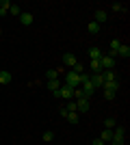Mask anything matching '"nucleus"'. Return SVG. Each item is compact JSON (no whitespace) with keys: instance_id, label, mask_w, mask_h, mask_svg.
<instances>
[{"instance_id":"obj_6","label":"nucleus","mask_w":130,"mask_h":145,"mask_svg":"<svg viewBox=\"0 0 130 145\" xmlns=\"http://www.w3.org/2000/svg\"><path fill=\"white\" fill-rule=\"evenodd\" d=\"M63 63H65L67 67H74L76 63H78V59H76L72 52H65V54H63Z\"/></svg>"},{"instance_id":"obj_27","label":"nucleus","mask_w":130,"mask_h":145,"mask_svg":"<svg viewBox=\"0 0 130 145\" xmlns=\"http://www.w3.org/2000/svg\"><path fill=\"white\" fill-rule=\"evenodd\" d=\"M91 145H106V143H104V141H100V139H95V141H93Z\"/></svg>"},{"instance_id":"obj_1","label":"nucleus","mask_w":130,"mask_h":145,"mask_svg":"<svg viewBox=\"0 0 130 145\" xmlns=\"http://www.w3.org/2000/svg\"><path fill=\"white\" fill-rule=\"evenodd\" d=\"M104 97L106 100H115V95H117V91H119V82L117 80H113V82H104Z\"/></svg>"},{"instance_id":"obj_18","label":"nucleus","mask_w":130,"mask_h":145,"mask_svg":"<svg viewBox=\"0 0 130 145\" xmlns=\"http://www.w3.org/2000/svg\"><path fill=\"white\" fill-rule=\"evenodd\" d=\"M46 78L48 80H59V72H56V69H48V72H46Z\"/></svg>"},{"instance_id":"obj_22","label":"nucleus","mask_w":130,"mask_h":145,"mask_svg":"<svg viewBox=\"0 0 130 145\" xmlns=\"http://www.w3.org/2000/svg\"><path fill=\"white\" fill-rule=\"evenodd\" d=\"M9 13H13V15H18V18H20V13H22L20 5H13V2H11V7H9Z\"/></svg>"},{"instance_id":"obj_12","label":"nucleus","mask_w":130,"mask_h":145,"mask_svg":"<svg viewBox=\"0 0 130 145\" xmlns=\"http://www.w3.org/2000/svg\"><path fill=\"white\" fill-rule=\"evenodd\" d=\"M111 139H113V130H102V134H100V141H104L106 145L111 143Z\"/></svg>"},{"instance_id":"obj_3","label":"nucleus","mask_w":130,"mask_h":145,"mask_svg":"<svg viewBox=\"0 0 130 145\" xmlns=\"http://www.w3.org/2000/svg\"><path fill=\"white\" fill-rule=\"evenodd\" d=\"M56 97H65V100H74V89L72 87H67V85H61V89L54 93Z\"/></svg>"},{"instance_id":"obj_21","label":"nucleus","mask_w":130,"mask_h":145,"mask_svg":"<svg viewBox=\"0 0 130 145\" xmlns=\"http://www.w3.org/2000/svg\"><path fill=\"white\" fill-rule=\"evenodd\" d=\"M65 119H67L69 123H74V126H76V123H78V113H67V117H65Z\"/></svg>"},{"instance_id":"obj_20","label":"nucleus","mask_w":130,"mask_h":145,"mask_svg":"<svg viewBox=\"0 0 130 145\" xmlns=\"http://www.w3.org/2000/svg\"><path fill=\"white\" fill-rule=\"evenodd\" d=\"M72 72H74V74H78V76H80V74H85V65H82V63H76V65L72 67Z\"/></svg>"},{"instance_id":"obj_11","label":"nucleus","mask_w":130,"mask_h":145,"mask_svg":"<svg viewBox=\"0 0 130 145\" xmlns=\"http://www.w3.org/2000/svg\"><path fill=\"white\" fill-rule=\"evenodd\" d=\"M117 56H122V59H128V56H130V48L126 46V43H122V46H119V50H117Z\"/></svg>"},{"instance_id":"obj_25","label":"nucleus","mask_w":130,"mask_h":145,"mask_svg":"<svg viewBox=\"0 0 130 145\" xmlns=\"http://www.w3.org/2000/svg\"><path fill=\"white\" fill-rule=\"evenodd\" d=\"M80 97H85V95H82V89H80V87H76V89H74V100H80Z\"/></svg>"},{"instance_id":"obj_26","label":"nucleus","mask_w":130,"mask_h":145,"mask_svg":"<svg viewBox=\"0 0 130 145\" xmlns=\"http://www.w3.org/2000/svg\"><path fill=\"white\" fill-rule=\"evenodd\" d=\"M104 126H106V130H113V128H115V119H106Z\"/></svg>"},{"instance_id":"obj_13","label":"nucleus","mask_w":130,"mask_h":145,"mask_svg":"<svg viewBox=\"0 0 130 145\" xmlns=\"http://www.w3.org/2000/svg\"><path fill=\"white\" fill-rule=\"evenodd\" d=\"M11 74L9 72H0V85H9V82H11Z\"/></svg>"},{"instance_id":"obj_2","label":"nucleus","mask_w":130,"mask_h":145,"mask_svg":"<svg viewBox=\"0 0 130 145\" xmlns=\"http://www.w3.org/2000/svg\"><path fill=\"white\" fill-rule=\"evenodd\" d=\"M63 85H67V87H72V89H76V87H80V78H78V74H74L72 69L67 72V76H65V82Z\"/></svg>"},{"instance_id":"obj_9","label":"nucleus","mask_w":130,"mask_h":145,"mask_svg":"<svg viewBox=\"0 0 130 145\" xmlns=\"http://www.w3.org/2000/svg\"><path fill=\"white\" fill-rule=\"evenodd\" d=\"M119 46H122V41H119V39H113V41H111V52H108V56L117 59V50H119Z\"/></svg>"},{"instance_id":"obj_17","label":"nucleus","mask_w":130,"mask_h":145,"mask_svg":"<svg viewBox=\"0 0 130 145\" xmlns=\"http://www.w3.org/2000/svg\"><path fill=\"white\" fill-rule=\"evenodd\" d=\"M102 72V65H100V61H91V74H100Z\"/></svg>"},{"instance_id":"obj_16","label":"nucleus","mask_w":130,"mask_h":145,"mask_svg":"<svg viewBox=\"0 0 130 145\" xmlns=\"http://www.w3.org/2000/svg\"><path fill=\"white\" fill-rule=\"evenodd\" d=\"M87 30H89L91 35H98V33H100V24H98V22H91V24L87 26Z\"/></svg>"},{"instance_id":"obj_8","label":"nucleus","mask_w":130,"mask_h":145,"mask_svg":"<svg viewBox=\"0 0 130 145\" xmlns=\"http://www.w3.org/2000/svg\"><path fill=\"white\" fill-rule=\"evenodd\" d=\"M33 20H35V18H33V13H26V11L20 13V22H22L24 26H31V24H33Z\"/></svg>"},{"instance_id":"obj_23","label":"nucleus","mask_w":130,"mask_h":145,"mask_svg":"<svg viewBox=\"0 0 130 145\" xmlns=\"http://www.w3.org/2000/svg\"><path fill=\"white\" fill-rule=\"evenodd\" d=\"M43 141H46V143H50V141H54V132H52V130H48V132H43Z\"/></svg>"},{"instance_id":"obj_10","label":"nucleus","mask_w":130,"mask_h":145,"mask_svg":"<svg viewBox=\"0 0 130 145\" xmlns=\"http://www.w3.org/2000/svg\"><path fill=\"white\" fill-rule=\"evenodd\" d=\"M89 59L91 61H100L102 59V50L100 48H89Z\"/></svg>"},{"instance_id":"obj_14","label":"nucleus","mask_w":130,"mask_h":145,"mask_svg":"<svg viewBox=\"0 0 130 145\" xmlns=\"http://www.w3.org/2000/svg\"><path fill=\"white\" fill-rule=\"evenodd\" d=\"M111 9H113V11H117V13H126V11H128V9H126V5H122V2H113Z\"/></svg>"},{"instance_id":"obj_15","label":"nucleus","mask_w":130,"mask_h":145,"mask_svg":"<svg viewBox=\"0 0 130 145\" xmlns=\"http://www.w3.org/2000/svg\"><path fill=\"white\" fill-rule=\"evenodd\" d=\"M48 89L56 93V91L61 89V82H59V80H48Z\"/></svg>"},{"instance_id":"obj_7","label":"nucleus","mask_w":130,"mask_h":145,"mask_svg":"<svg viewBox=\"0 0 130 145\" xmlns=\"http://www.w3.org/2000/svg\"><path fill=\"white\" fill-rule=\"evenodd\" d=\"M106 20H108V13H106V11H102V9H98V11H95V20H93V22H98V24L102 26V24L106 22Z\"/></svg>"},{"instance_id":"obj_24","label":"nucleus","mask_w":130,"mask_h":145,"mask_svg":"<svg viewBox=\"0 0 130 145\" xmlns=\"http://www.w3.org/2000/svg\"><path fill=\"white\" fill-rule=\"evenodd\" d=\"M65 110H67V113H76V102H74V100H69V102H67Z\"/></svg>"},{"instance_id":"obj_4","label":"nucleus","mask_w":130,"mask_h":145,"mask_svg":"<svg viewBox=\"0 0 130 145\" xmlns=\"http://www.w3.org/2000/svg\"><path fill=\"white\" fill-rule=\"evenodd\" d=\"M100 65H102V72H104V69H115V59H113V56H108V54H102Z\"/></svg>"},{"instance_id":"obj_19","label":"nucleus","mask_w":130,"mask_h":145,"mask_svg":"<svg viewBox=\"0 0 130 145\" xmlns=\"http://www.w3.org/2000/svg\"><path fill=\"white\" fill-rule=\"evenodd\" d=\"M9 7H11V2H9V0H2V2H0V15H5V13L9 11Z\"/></svg>"},{"instance_id":"obj_5","label":"nucleus","mask_w":130,"mask_h":145,"mask_svg":"<svg viewBox=\"0 0 130 145\" xmlns=\"http://www.w3.org/2000/svg\"><path fill=\"white\" fill-rule=\"evenodd\" d=\"M74 102H76V113H87V110H89V100H87V97L74 100Z\"/></svg>"}]
</instances>
